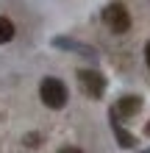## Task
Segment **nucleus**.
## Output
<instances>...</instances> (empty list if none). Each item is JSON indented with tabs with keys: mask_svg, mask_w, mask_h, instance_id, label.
<instances>
[{
	"mask_svg": "<svg viewBox=\"0 0 150 153\" xmlns=\"http://www.w3.org/2000/svg\"><path fill=\"white\" fill-rule=\"evenodd\" d=\"M139 109H142V97H136V95H125V97H120L117 106L111 109L114 117H134Z\"/></svg>",
	"mask_w": 150,
	"mask_h": 153,
	"instance_id": "obj_4",
	"label": "nucleus"
},
{
	"mask_svg": "<svg viewBox=\"0 0 150 153\" xmlns=\"http://www.w3.org/2000/svg\"><path fill=\"white\" fill-rule=\"evenodd\" d=\"M145 61H147V67H150V42H147V48H145Z\"/></svg>",
	"mask_w": 150,
	"mask_h": 153,
	"instance_id": "obj_9",
	"label": "nucleus"
},
{
	"mask_svg": "<svg viewBox=\"0 0 150 153\" xmlns=\"http://www.w3.org/2000/svg\"><path fill=\"white\" fill-rule=\"evenodd\" d=\"M103 22L109 25L111 33H125L131 28V14L122 3H109L103 8Z\"/></svg>",
	"mask_w": 150,
	"mask_h": 153,
	"instance_id": "obj_2",
	"label": "nucleus"
},
{
	"mask_svg": "<svg viewBox=\"0 0 150 153\" xmlns=\"http://www.w3.org/2000/svg\"><path fill=\"white\" fill-rule=\"evenodd\" d=\"M58 153H83V150H81V148H72V145H69V148H61Z\"/></svg>",
	"mask_w": 150,
	"mask_h": 153,
	"instance_id": "obj_8",
	"label": "nucleus"
},
{
	"mask_svg": "<svg viewBox=\"0 0 150 153\" xmlns=\"http://www.w3.org/2000/svg\"><path fill=\"white\" fill-rule=\"evenodd\" d=\"M39 97H42V103H45L47 109H64L69 95H67L64 81H58V78L47 75V78L39 84Z\"/></svg>",
	"mask_w": 150,
	"mask_h": 153,
	"instance_id": "obj_1",
	"label": "nucleus"
},
{
	"mask_svg": "<svg viewBox=\"0 0 150 153\" xmlns=\"http://www.w3.org/2000/svg\"><path fill=\"white\" fill-rule=\"evenodd\" d=\"M111 128H114V137H117V142H120L122 148H134L136 145V139L131 137L125 128H120V123H117V117H114V114H111Z\"/></svg>",
	"mask_w": 150,
	"mask_h": 153,
	"instance_id": "obj_5",
	"label": "nucleus"
},
{
	"mask_svg": "<svg viewBox=\"0 0 150 153\" xmlns=\"http://www.w3.org/2000/svg\"><path fill=\"white\" fill-rule=\"evenodd\" d=\"M145 134H147V137H150V123H147V128H145Z\"/></svg>",
	"mask_w": 150,
	"mask_h": 153,
	"instance_id": "obj_10",
	"label": "nucleus"
},
{
	"mask_svg": "<svg viewBox=\"0 0 150 153\" xmlns=\"http://www.w3.org/2000/svg\"><path fill=\"white\" fill-rule=\"evenodd\" d=\"M78 84H81L83 89V95H89V97H103L106 92V78L98 73V70H78Z\"/></svg>",
	"mask_w": 150,
	"mask_h": 153,
	"instance_id": "obj_3",
	"label": "nucleus"
},
{
	"mask_svg": "<svg viewBox=\"0 0 150 153\" xmlns=\"http://www.w3.org/2000/svg\"><path fill=\"white\" fill-rule=\"evenodd\" d=\"M25 142H28V148H36V145H39V134H28Z\"/></svg>",
	"mask_w": 150,
	"mask_h": 153,
	"instance_id": "obj_7",
	"label": "nucleus"
},
{
	"mask_svg": "<svg viewBox=\"0 0 150 153\" xmlns=\"http://www.w3.org/2000/svg\"><path fill=\"white\" fill-rule=\"evenodd\" d=\"M14 39V22L8 17H0V45Z\"/></svg>",
	"mask_w": 150,
	"mask_h": 153,
	"instance_id": "obj_6",
	"label": "nucleus"
}]
</instances>
